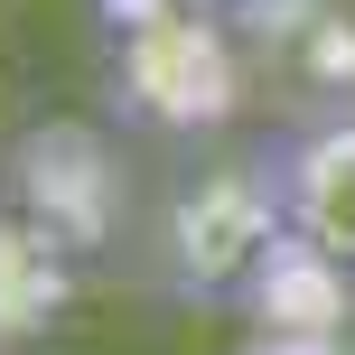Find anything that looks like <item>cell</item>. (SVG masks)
I'll list each match as a JSON object with an SVG mask.
<instances>
[{
	"instance_id": "6da1fadb",
	"label": "cell",
	"mask_w": 355,
	"mask_h": 355,
	"mask_svg": "<svg viewBox=\"0 0 355 355\" xmlns=\"http://www.w3.org/2000/svg\"><path fill=\"white\" fill-rule=\"evenodd\" d=\"M262 196H271V225H281L309 262L355 271V103L290 122L281 150H271Z\"/></svg>"
}]
</instances>
